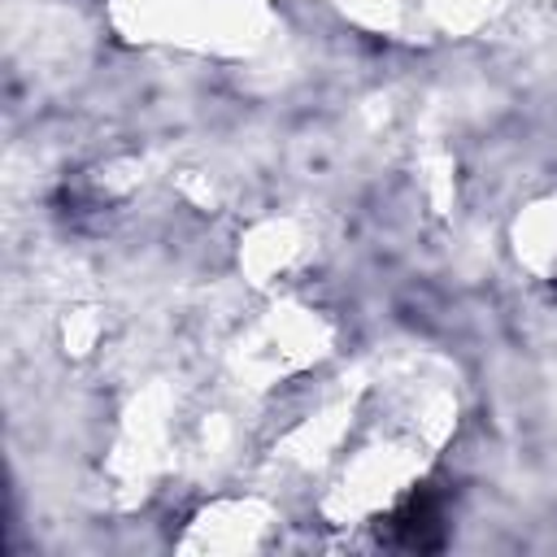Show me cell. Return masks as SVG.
Segmentation results:
<instances>
[{"label": "cell", "instance_id": "obj_1", "mask_svg": "<svg viewBox=\"0 0 557 557\" xmlns=\"http://www.w3.org/2000/svg\"><path fill=\"white\" fill-rule=\"evenodd\" d=\"M396 544L405 548H435L440 544V500L435 496H413L396 518H392Z\"/></svg>", "mask_w": 557, "mask_h": 557}]
</instances>
